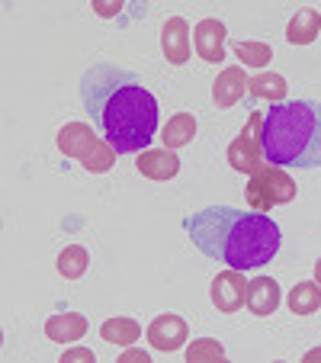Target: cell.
<instances>
[{
	"label": "cell",
	"instance_id": "4",
	"mask_svg": "<svg viewBox=\"0 0 321 363\" xmlns=\"http://www.w3.org/2000/svg\"><path fill=\"white\" fill-rule=\"evenodd\" d=\"M58 148H62L64 158H74L84 171L90 174H106L113 164H116L119 151L113 148L103 135H96L87 123H68L58 129Z\"/></svg>",
	"mask_w": 321,
	"mask_h": 363
},
{
	"label": "cell",
	"instance_id": "26",
	"mask_svg": "<svg viewBox=\"0 0 321 363\" xmlns=\"http://www.w3.org/2000/svg\"><path fill=\"white\" fill-rule=\"evenodd\" d=\"M318 360H321V347H315L305 354V363H318Z\"/></svg>",
	"mask_w": 321,
	"mask_h": 363
},
{
	"label": "cell",
	"instance_id": "6",
	"mask_svg": "<svg viewBox=\"0 0 321 363\" xmlns=\"http://www.w3.org/2000/svg\"><path fill=\"white\" fill-rule=\"evenodd\" d=\"M260 123H264V113H251L247 125L241 129V135L228 145V164L241 174H254L266 164L264 148H260Z\"/></svg>",
	"mask_w": 321,
	"mask_h": 363
},
{
	"label": "cell",
	"instance_id": "21",
	"mask_svg": "<svg viewBox=\"0 0 321 363\" xmlns=\"http://www.w3.org/2000/svg\"><path fill=\"white\" fill-rule=\"evenodd\" d=\"M232 52L241 58L244 68H266L270 58H274V48L266 45V42H235Z\"/></svg>",
	"mask_w": 321,
	"mask_h": 363
},
{
	"label": "cell",
	"instance_id": "22",
	"mask_svg": "<svg viewBox=\"0 0 321 363\" xmlns=\"http://www.w3.org/2000/svg\"><path fill=\"white\" fill-rule=\"evenodd\" d=\"M186 360L190 363H219V360H225V347H222L215 337H196V341L186 347Z\"/></svg>",
	"mask_w": 321,
	"mask_h": 363
},
{
	"label": "cell",
	"instance_id": "23",
	"mask_svg": "<svg viewBox=\"0 0 321 363\" xmlns=\"http://www.w3.org/2000/svg\"><path fill=\"white\" fill-rule=\"evenodd\" d=\"M62 363H94V350L90 347H71V350H64Z\"/></svg>",
	"mask_w": 321,
	"mask_h": 363
},
{
	"label": "cell",
	"instance_id": "25",
	"mask_svg": "<svg viewBox=\"0 0 321 363\" xmlns=\"http://www.w3.org/2000/svg\"><path fill=\"white\" fill-rule=\"evenodd\" d=\"M119 363H148V354H145L142 347H132V350H125V354L119 357Z\"/></svg>",
	"mask_w": 321,
	"mask_h": 363
},
{
	"label": "cell",
	"instance_id": "1",
	"mask_svg": "<svg viewBox=\"0 0 321 363\" xmlns=\"http://www.w3.org/2000/svg\"><path fill=\"white\" fill-rule=\"evenodd\" d=\"M81 103L119 155H142L157 135L161 110L135 71L100 62L81 77Z\"/></svg>",
	"mask_w": 321,
	"mask_h": 363
},
{
	"label": "cell",
	"instance_id": "19",
	"mask_svg": "<svg viewBox=\"0 0 321 363\" xmlns=\"http://www.w3.org/2000/svg\"><path fill=\"white\" fill-rule=\"evenodd\" d=\"M100 337L106 344H123V347H129V344H135L138 337H142V328H138V322H132V318H106V322L100 325Z\"/></svg>",
	"mask_w": 321,
	"mask_h": 363
},
{
	"label": "cell",
	"instance_id": "11",
	"mask_svg": "<svg viewBox=\"0 0 321 363\" xmlns=\"http://www.w3.org/2000/svg\"><path fill=\"white\" fill-rule=\"evenodd\" d=\"M161 48L171 65H186L190 62V23L184 16H171L161 26Z\"/></svg>",
	"mask_w": 321,
	"mask_h": 363
},
{
	"label": "cell",
	"instance_id": "3",
	"mask_svg": "<svg viewBox=\"0 0 321 363\" xmlns=\"http://www.w3.org/2000/svg\"><path fill=\"white\" fill-rule=\"evenodd\" d=\"M260 148L266 164L276 167H321V103L283 100L264 113Z\"/></svg>",
	"mask_w": 321,
	"mask_h": 363
},
{
	"label": "cell",
	"instance_id": "24",
	"mask_svg": "<svg viewBox=\"0 0 321 363\" xmlns=\"http://www.w3.org/2000/svg\"><path fill=\"white\" fill-rule=\"evenodd\" d=\"M94 10H96V16H116L119 10H123V4H113V0H96Z\"/></svg>",
	"mask_w": 321,
	"mask_h": 363
},
{
	"label": "cell",
	"instance_id": "27",
	"mask_svg": "<svg viewBox=\"0 0 321 363\" xmlns=\"http://www.w3.org/2000/svg\"><path fill=\"white\" fill-rule=\"evenodd\" d=\"M315 283H318V286H321V261L315 264Z\"/></svg>",
	"mask_w": 321,
	"mask_h": 363
},
{
	"label": "cell",
	"instance_id": "7",
	"mask_svg": "<svg viewBox=\"0 0 321 363\" xmlns=\"http://www.w3.org/2000/svg\"><path fill=\"white\" fill-rule=\"evenodd\" d=\"M209 296H212V306L219 308V312H225V315L238 312V308L244 306V299H247L244 270H232V267H228L225 274H219L215 280H212Z\"/></svg>",
	"mask_w": 321,
	"mask_h": 363
},
{
	"label": "cell",
	"instance_id": "13",
	"mask_svg": "<svg viewBox=\"0 0 321 363\" xmlns=\"http://www.w3.org/2000/svg\"><path fill=\"white\" fill-rule=\"evenodd\" d=\"M247 87H251V77L244 74V68H225L212 84V100H215L219 110H228L244 96Z\"/></svg>",
	"mask_w": 321,
	"mask_h": 363
},
{
	"label": "cell",
	"instance_id": "10",
	"mask_svg": "<svg viewBox=\"0 0 321 363\" xmlns=\"http://www.w3.org/2000/svg\"><path fill=\"white\" fill-rule=\"evenodd\" d=\"M135 167L142 177L154 180V184H164V180L180 174V158L171 148H145L135 158Z\"/></svg>",
	"mask_w": 321,
	"mask_h": 363
},
{
	"label": "cell",
	"instance_id": "16",
	"mask_svg": "<svg viewBox=\"0 0 321 363\" xmlns=\"http://www.w3.org/2000/svg\"><path fill=\"white\" fill-rule=\"evenodd\" d=\"M251 103H283L286 100V77L276 71H260L251 77Z\"/></svg>",
	"mask_w": 321,
	"mask_h": 363
},
{
	"label": "cell",
	"instance_id": "5",
	"mask_svg": "<svg viewBox=\"0 0 321 363\" xmlns=\"http://www.w3.org/2000/svg\"><path fill=\"white\" fill-rule=\"evenodd\" d=\"M244 199H247V209L266 213V209H274V206L293 203L295 199V180L289 177L283 167L264 164L260 171L251 174V180H247Z\"/></svg>",
	"mask_w": 321,
	"mask_h": 363
},
{
	"label": "cell",
	"instance_id": "20",
	"mask_svg": "<svg viewBox=\"0 0 321 363\" xmlns=\"http://www.w3.org/2000/svg\"><path fill=\"white\" fill-rule=\"evenodd\" d=\"M90 267V254L87 247L81 245H68L62 254H58V274L64 277V280H81L84 274H87Z\"/></svg>",
	"mask_w": 321,
	"mask_h": 363
},
{
	"label": "cell",
	"instance_id": "15",
	"mask_svg": "<svg viewBox=\"0 0 321 363\" xmlns=\"http://www.w3.org/2000/svg\"><path fill=\"white\" fill-rule=\"evenodd\" d=\"M318 33H321V16H318V10L302 7V10H295V16L289 20V26H286V42H289V45H312V42L318 39Z\"/></svg>",
	"mask_w": 321,
	"mask_h": 363
},
{
	"label": "cell",
	"instance_id": "9",
	"mask_svg": "<svg viewBox=\"0 0 321 363\" xmlns=\"http://www.w3.org/2000/svg\"><path fill=\"white\" fill-rule=\"evenodd\" d=\"M148 341L154 350H164V354H174V350H180L186 344V337H190V328H186V322L180 315H174V312H164V315H157L154 322L148 325Z\"/></svg>",
	"mask_w": 321,
	"mask_h": 363
},
{
	"label": "cell",
	"instance_id": "18",
	"mask_svg": "<svg viewBox=\"0 0 321 363\" xmlns=\"http://www.w3.org/2000/svg\"><path fill=\"white\" fill-rule=\"evenodd\" d=\"M193 135H196V119L190 116V113H177V116L167 119L164 132H161V138H164V148H184V145L193 142Z\"/></svg>",
	"mask_w": 321,
	"mask_h": 363
},
{
	"label": "cell",
	"instance_id": "17",
	"mask_svg": "<svg viewBox=\"0 0 321 363\" xmlns=\"http://www.w3.org/2000/svg\"><path fill=\"white\" fill-rule=\"evenodd\" d=\"M321 308V286L315 280H302L289 289V312L293 315H312Z\"/></svg>",
	"mask_w": 321,
	"mask_h": 363
},
{
	"label": "cell",
	"instance_id": "8",
	"mask_svg": "<svg viewBox=\"0 0 321 363\" xmlns=\"http://www.w3.org/2000/svg\"><path fill=\"white\" fill-rule=\"evenodd\" d=\"M225 23L215 20V16H205V20L196 23L193 29V48H196V55L203 58L205 65H219L225 58Z\"/></svg>",
	"mask_w": 321,
	"mask_h": 363
},
{
	"label": "cell",
	"instance_id": "14",
	"mask_svg": "<svg viewBox=\"0 0 321 363\" xmlns=\"http://www.w3.org/2000/svg\"><path fill=\"white\" fill-rule=\"evenodd\" d=\"M45 335L55 344H74L87 335V318L77 315V312H62V315H52L45 322Z\"/></svg>",
	"mask_w": 321,
	"mask_h": 363
},
{
	"label": "cell",
	"instance_id": "2",
	"mask_svg": "<svg viewBox=\"0 0 321 363\" xmlns=\"http://www.w3.org/2000/svg\"><path fill=\"white\" fill-rule=\"evenodd\" d=\"M184 232L209 261H222L232 270H257L280 251V225L257 209L209 206L184 216Z\"/></svg>",
	"mask_w": 321,
	"mask_h": 363
},
{
	"label": "cell",
	"instance_id": "12",
	"mask_svg": "<svg viewBox=\"0 0 321 363\" xmlns=\"http://www.w3.org/2000/svg\"><path fill=\"white\" fill-rule=\"evenodd\" d=\"M244 306L251 308L257 318L274 315L276 306H280V283H276L274 277H254V280L247 283V299H244Z\"/></svg>",
	"mask_w": 321,
	"mask_h": 363
}]
</instances>
